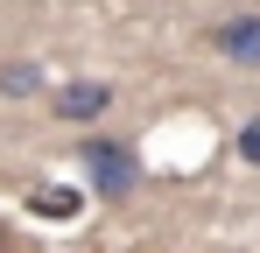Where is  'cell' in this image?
Instances as JSON below:
<instances>
[{
    "mask_svg": "<svg viewBox=\"0 0 260 253\" xmlns=\"http://www.w3.org/2000/svg\"><path fill=\"white\" fill-rule=\"evenodd\" d=\"M28 204H36V211H49V218H71V211H78V190H36Z\"/></svg>",
    "mask_w": 260,
    "mask_h": 253,
    "instance_id": "277c9868",
    "label": "cell"
},
{
    "mask_svg": "<svg viewBox=\"0 0 260 253\" xmlns=\"http://www.w3.org/2000/svg\"><path fill=\"white\" fill-rule=\"evenodd\" d=\"M211 49L232 56V64H246V71H260V14H232V21H218V28H211Z\"/></svg>",
    "mask_w": 260,
    "mask_h": 253,
    "instance_id": "6da1fadb",
    "label": "cell"
},
{
    "mask_svg": "<svg viewBox=\"0 0 260 253\" xmlns=\"http://www.w3.org/2000/svg\"><path fill=\"white\" fill-rule=\"evenodd\" d=\"M85 162H91V176H99V190H106V197H127V190H134V155H127V148L91 141V148H85Z\"/></svg>",
    "mask_w": 260,
    "mask_h": 253,
    "instance_id": "7a4b0ae2",
    "label": "cell"
},
{
    "mask_svg": "<svg viewBox=\"0 0 260 253\" xmlns=\"http://www.w3.org/2000/svg\"><path fill=\"white\" fill-rule=\"evenodd\" d=\"M106 99H113L106 84H63V91H56V113H63V120H99Z\"/></svg>",
    "mask_w": 260,
    "mask_h": 253,
    "instance_id": "3957f363",
    "label": "cell"
},
{
    "mask_svg": "<svg viewBox=\"0 0 260 253\" xmlns=\"http://www.w3.org/2000/svg\"><path fill=\"white\" fill-rule=\"evenodd\" d=\"M239 155H246V162H260V126H246V134H239Z\"/></svg>",
    "mask_w": 260,
    "mask_h": 253,
    "instance_id": "5b68a950",
    "label": "cell"
}]
</instances>
